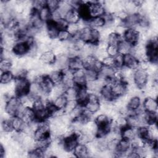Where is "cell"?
Segmentation results:
<instances>
[{"label": "cell", "instance_id": "d590c367", "mask_svg": "<svg viewBox=\"0 0 158 158\" xmlns=\"http://www.w3.org/2000/svg\"><path fill=\"white\" fill-rule=\"evenodd\" d=\"M67 102V99L63 94L57 97L54 100H53L52 103L57 109L64 110V108Z\"/></svg>", "mask_w": 158, "mask_h": 158}, {"label": "cell", "instance_id": "8fae6325", "mask_svg": "<svg viewBox=\"0 0 158 158\" xmlns=\"http://www.w3.org/2000/svg\"><path fill=\"white\" fill-rule=\"evenodd\" d=\"M69 57L67 54H62L56 56L54 63L52 64L54 70L63 71L68 69Z\"/></svg>", "mask_w": 158, "mask_h": 158}, {"label": "cell", "instance_id": "5bb4252c", "mask_svg": "<svg viewBox=\"0 0 158 158\" xmlns=\"http://www.w3.org/2000/svg\"><path fill=\"white\" fill-rule=\"evenodd\" d=\"M99 96L101 98V101H107V102H112L115 97L113 94L111 85L109 84H106L104 85L99 92Z\"/></svg>", "mask_w": 158, "mask_h": 158}, {"label": "cell", "instance_id": "74e56055", "mask_svg": "<svg viewBox=\"0 0 158 158\" xmlns=\"http://www.w3.org/2000/svg\"><path fill=\"white\" fill-rule=\"evenodd\" d=\"M13 68L12 61L9 59H1L0 61V70L1 72L12 71Z\"/></svg>", "mask_w": 158, "mask_h": 158}, {"label": "cell", "instance_id": "f1b7e54d", "mask_svg": "<svg viewBox=\"0 0 158 158\" xmlns=\"http://www.w3.org/2000/svg\"><path fill=\"white\" fill-rule=\"evenodd\" d=\"M98 127H104L111 123L112 120L104 113H99L96 115L94 119Z\"/></svg>", "mask_w": 158, "mask_h": 158}, {"label": "cell", "instance_id": "83f0119b", "mask_svg": "<svg viewBox=\"0 0 158 158\" xmlns=\"http://www.w3.org/2000/svg\"><path fill=\"white\" fill-rule=\"evenodd\" d=\"M28 94L33 98H38L43 96L42 89L39 83L36 81L30 83Z\"/></svg>", "mask_w": 158, "mask_h": 158}, {"label": "cell", "instance_id": "7dc6e473", "mask_svg": "<svg viewBox=\"0 0 158 158\" xmlns=\"http://www.w3.org/2000/svg\"><path fill=\"white\" fill-rule=\"evenodd\" d=\"M119 139H113L107 141V149L112 153V156L113 153H114L117 149Z\"/></svg>", "mask_w": 158, "mask_h": 158}, {"label": "cell", "instance_id": "f546056e", "mask_svg": "<svg viewBox=\"0 0 158 158\" xmlns=\"http://www.w3.org/2000/svg\"><path fill=\"white\" fill-rule=\"evenodd\" d=\"M38 12L40 18L44 23H46L49 21L51 20L52 12L46 6L40 9Z\"/></svg>", "mask_w": 158, "mask_h": 158}, {"label": "cell", "instance_id": "b9f144b4", "mask_svg": "<svg viewBox=\"0 0 158 158\" xmlns=\"http://www.w3.org/2000/svg\"><path fill=\"white\" fill-rule=\"evenodd\" d=\"M72 35L69 33V31L65 30H59L57 38L61 42H66L70 41L72 39Z\"/></svg>", "mask_w": 158, "mask_h": 158}, {"label": "cell", "instance_id": "e575fe53", "mask_svg": "<svg viewBox=\"0 0 158 158\" xmlns=\"http://www.w3.org/2000/svg\"><path fill=\"white\" fill-rule=\"evenodd\" d=\"M15 80V77L12 71L1 72L0 76L1 84H7Z\"/></svg>", "mask_w": 158, "mask_h": 158}, {"label": "cell", "instance_id": "681fc988", "mask_svg": "<svg viewBox=\"0 0 158 158\" xmlns=\"http://www.w3.org/2000/svg\"><path fill=\"white\" fill-rule=\"evenodd\" d=\"M114 60H115V68L116 69H120L124 66L123 55L118 54L115 57H114Z\"/></svg>", "mask_w": 158, "mask_h": 158}, {"label": "cell", "instance_id": "603a6c76", "mask_svg": "<svg viewBox=\"0 0 158 158\" xmlns=\"http://www.w3.org/2000/svg\"><path fill=\"white\" fill-rule=\"evenodd\" d=\"M136 136V128H135L127 126L120 130L121 138L131 141Z\"/></svg>", "mask_w": 158, "mask_h": 158}, {"label": "cell", "instance_id": "f6af8a7d", "mask_svg": "<svg viewBox=\"0 0 158 158\" xmlns=\"http://www.w3.org/2000/svg\"><path fill=\"white\" fill-rule=\"evenodd\" d=\"M150 139H157L158 137V130L157 124H151L148 125Z\"/></svg>", "mask_w": 158, "mask_h": 158}, {"label": "cell", "instance_id": "4316f807", "mask_svg": "<svg viewBox=\"0 0 158 158\" xmlns=\"http://www.w3.org/2000/svg\"><path fill=\"white\" fill-rule=\"evenodd\" d=\"M20 117L22 118L26 123H30L34 120H36L35 112L32 107H25Z\"/></svg>", "mask_w": 158, "mask_h": 158}, {"label": "cell", "instance_id": "f5cc1de1", "mask_svg": "<svg viewBox=\"0 0 158 158\" xmlns=\"http://www.w3.org/2000/svg\"><path fill=\"white\" fill-rule=\"evenodd\" d=\"M32 5H33V8L38 11L40 9L46 6V1H41V0L33 1H32Z\"/></svg>", "mask_w": 158, "mask_h": 158}, {"label": "cell", "instance_id": "7c38bea8", "mask_svg": "<svg viewBox=\"0 0 158 158\" xmlns=\"http://www.w3.org/2000/svg\"><path fill=\"white\" fill-rule=\"evenodd\" d=\"M73 80L74 85L77 88L85 86L86 80L85 78L84 69H79L73 72Z\"/></svg>", "mask_w": 158, "mask_h": 158}, {"label": "cell", "instance_id": "2e32d148", "mask_svg": "<svg viewBox=\"0 0 158 158\" xmlns=\"http://www.w3.org/2000/svg\"><path fill=\"white\" fill-rule=\"evenodd\" d=\"M142 106V100L141 97L138 96H131L128 102L127 108L133 114H135L137 110L141 108Z\"/></svg>", "mask_w": 158, "mask_h": 158}, {"label": "cell", "instance_id": "1f68e13d", "mask_svg": "<svg viewBox=\"0 0 158 158\" xmlns=\"http://www.w3.org/2000/svg\"><path fill=\"white\" fill-rule=\"evenodd\" d=\"M48 77L54 85L58 84L62 81L63 72L61 70H54L48 75Z\"/></svg>", "mask_w": 158, "mask_h": 158}, {"label": "cell", "instance_id": "8992f818", "mask_svg": "<svg viewBox=\"0 0 158 158\" xmlns=\"http://www.w3.org/2000/svg\"><path fill=\"white\" fill-rule=\"evenodd\" d=\"M21 105L20 98L17 96H12L9 98L6 102L4 107V110L8 113L11 117L16 115L18 109Z\"/></svg>", "mask_w": 158, "mask_h": 158}, {"label": "cell", "instance_id": "d4e9b609", "mask_svg": "<svg viewBox=\"0 0 158 158\" xmlns=\"http://www.w3.org/2000/svg\"><path fill=\"white\" fill-rule=\"evenodd\" d=\"M46 27L49 36L51 39L57 38L59 30L57 28L56 22L51 20L46 23Z\"/></svg>", "mask_w": 158, "mask_h": 158}, {"label": "cell", "instance_id": "4dcf8cb0", "mask_svg": "<svg viewBox=\"0 0 158 158\" xmlns=\"http://www.w3.org/2000/svg\"><path fill=\"white\" fill-rule=\"evenodd\" d=\"M118 54L123 56L131 52L133 46L122 40L117 45Z\"/></svg>", "mask_w": 158, "mask_h": 158}, {"label": "cell", "instance_id": "8d00e7d4", "mask_svg": "<svg viewBox=\"0 0 158 158\" xmlns=\"http://www.w3.org/2000/svg\"><path fill=\"white\" fill-rule=\"evenodd\" d=\"M85 70V74L86 81H93L96 80L98 78L99 72L92 68L88 69H84Z\"/></svg>", "mask_w": 158, "mask_h": 158}, {"label": "cell", "instance_id": "52a82bcc", "mask_svg": "<svg viewBox=\"0 0 158 158\" xmlns=\"http://www.w3.org/2000/svg\"><path fill=\"white\" fill-rule=\"evenodd\" d=\"M122 38L132 46L138 43L139 38V33L135 28H128L125 31Z\"/></svg>", "mask_w": 158, "mask_h": 158}, {"label": "cell", "instance_id": "7402d4cb", "mask_svg": "<svg viewBox=\"0 0 158 158\" xmlns=\"http://www.w3.org/2000/svg\"><path fill=\"white\" fill-rule=\"evenodd\" d=\"M56 58V56L51 50L43 53L39 57L40 61L45 65H52L55 62Z\"/></svg>", "mask_w": 158, "mask_h": 158}, {"label": "cell", "instance_id": "484cf974", "mask_svg": "<svg viewBox=\"0 0 158 158\" xmlns=\"http://www.w3.org/2000/svg\"><path fill=\"white\" fill-rule=\"evenodd\" d=\"M64 19L69 23H77L81 19L78 10L77 9H72L67 13Z\"/></svg>", "mask_w": 158, "mask_h": 158}, {"label": "cell", "instance_id": "816d5d0a", "mask_svg": "<svg viewBox=\"0 0 158 158\" xmlns=\"http://www.w3.org/2000/svg\"><path fill=\"white\" fill-rule=\"evenodd\" d=\"M114 17H116L117 19L120 20V21H122V22H123L127 18L128 14L125 12V10H120V11H118L114 14H113Z\"/></svg>", "mask_w": 158, "mask_h": 158}, {"label": "cell", "instance_id": "9a60e30c", "mask_svg": "<svg viewBox=\"0 0 158 158\" xmlns=\"http://www.w3.org/2000/svg\"><path fill=\"white\" fill-rule=\"evenodd\" d=\"M124 66L133 70H135L138 67L139 60L131 53L123 56Z\"/></svg>", "mask_w": 158, "mask_h": 158}, {"label": "cell", "instance_id": "6da1fadb", "mask_svg": "<svg viewBox=\"0 0 158 158\" xmlns=\"http://www.w3.org/2000/svg\"><path fill=\"white\" fill-rule=\"evenodd\" d=\"M101 98L99 95L94 93H89L88 99L85 104V109L89 113L94 115L100 110Z\"/></svg>", "mask_w": 158, "mask_h": 158}, {"label": "cell", "instance_id": "e0dca14e", "mask_svg": "<svg viewBox=\"0 0 158 158\" xmlns=\"http://www.w3.org/2000/svg\"><path fill=\"white\" fill-rule=\"evenodd\" d=\"M140 20V14L138 13L128 14L127 19L123 22V24L128 28H135L139 23Z\"/></svg>", "mask_w": 158, "mask_h": 158}, {"label": "cell", "instance_id": "ee69618b", "mask_svg": "<svg viewBox=\"0 0 158 158\" xmlns=\"http://www.w3.org/2000/svg\"><path fill=\"white\" fill-rule=\"evenodd\" d=\"M66 30L69 31V33L72 35V36H74L78 34L80 31V27L78 24L77 23H69Z\"/></svg>", "mask_w": 158, "mask_h": 158}, {"label": "cell", "instance_id": "30bf717a", "mask_svg": "<svg viewBox=\"0 0 158 158\" xmlns=\"http://www.w3.org/2000/svg\"><path fill=\"white\" fill-rule=\"evenodd\" d=\"M142 107L146 112L155 113L157 111V99L151 97H145L142 101Z\"/></svg>", "mask_w": 158, "mask_h": 158}, {"label": "cell", "instance_id": "44dd1931", "mask_svg": "<svg viewBox=\"0 0 158 158\" xmlns=\"http://www.w3.org/2000/svg\"><path fill=\"white\" fill-rule=\"evenodd\" d=\"M89 94V92L86 88L85 86L78 88L77 96V101L78 104L80 106H84L88 99Z\"/></svg>", "mask_w": 158, "mask_h": 158}, {"label": "cell", "instance_id": "bcb514c9", "mask_svg": "<svg viewBox=\"0 0 158 158\" xmlns=\"http://www.w3.org/2000/svg\"><path fill=\"white\" fill-rule=\"evenodd\" d=\"M106 51L107 52V56L112 57H115L118 54L117 46L114 44H108L106 48Z\"/></svg>", "mask_w": 158, "mask_h": 158}, {"label": "cell", "instance_id": "ac0fdd59", "mask_svg": "<svg viewBox=\"0 0 158 158\" xmlns=\"http://www.w3.org/2000/svg\"><path fill=\"white\" fill-rule=\"evenodd\" d=\"M83 69H84V65L81 57H80V56H77L69 59L68 69L73 72Z\"/></svg>", "mask_w": 158, "mask_h": 158}, {"label": "cell", "instance_id": "60d3db41", "mask_svg": "<svg viewBox=\"0 0 158 158\" xmlns=\"http://www.w3.org/2000/svg\"><path fill=\"white\" fill-rule=\"evenodd\" d=\"M123 40L122 37L115 32L111 33L107 39V43L109 44L118 45V44Z\"/></svg>", "mask_w": 158, "mask_h": 158}, {"label": "cell", "instance_id": "c3c4849f", "mask_svg": "<svg viewBox=\"0 0 158 158\" xmlns=\"http://www.w3.org/2000/svg\"><path fill=\"white\" fill-rule=\"evenodd\" d=\"M102 64L103 66L109 67H113L115 68V60L114 57H110L107 56L105 58H104L102 60Z\"/></svg>", "mask_w": 158, "mask_h": 158}, {"label": "cell", "instance_id": "836d02e7", "mask_svg": "<svg viewBox=\"0 0 158 158\" xmlns=\"http://www.w3.org/2000/svg\"><path fill=\"white\" fill-rule=\"evenodd\" d=\"M136 135L144 141L150 139L148 125L141 126L136 128Z\"/></svg>", "mask_w": 158, "mask_h": 158}, {"label": "cell", "instance_id": "4fadbf2b", "mask_svg": "<svg viewBox=\"0 0 158 158\" xmlns=\"http://www.w3.org/2000/svg\"><path fill=\"white\" fill-rule=\"evenodd\" d=\"M112 91L115 98L122 96L127 92V85L123 81H115L112 85Z\"/></svg>", "mask_w": 158, "mask_h": 158}, {"label": "cell", "instance_id": "f907efd6", "mask_svg": "<svg viewBox=\"0 0 158 158\" xmlns=\"http://www.w3.org/2000/svg\"><path fill=\"white\" fill-rule=\"evenodd\" d=\"M59 1L49 0L46 1V6L51 10V12L56 10L59 7Z\"/></svg>", "mask_w": 158, "mask_h": 158}, {"label": "cell", "instance_id": "f35d334b", "mask_svg": "<svg viewBox=\"0 0 158 158\" xmlns=\"http://www.w3.org/2000/svg\"><path fill=\"white\" fill-rule=\"evenodd\" d=\"M1 131L4 133H11L14 131L12 122H11V118L10 119H7V120H2L1 121Z\"/></svg>", "mask_w": 158, "mask_h": 158}, {"label": "cell", "instance_id": "cb8c5ba5", "mask_svg": "<svg viewBox=\"0 0 158 158\" xmlns=\"http://www.w3.org/2000/svg\"><path fill=\"white\" fill-rule=\"evenodd\" d=\"M11 122L14 131L16 132H22L27 123L22 118L18 116L12 117Z\"/></svg>", "mask_w": 158, "mask_h": 158}, {"label": "cell", "instance_id": "d6a6232c", "mask_svg": "<svg viewBox=\"0 0 158 158\" xmlns=\"http://www.w3.org/2000/svg\"><path fill=\"white\" fill-rule=\"evenodd\" d=\"M78 89L77 86L75 85L73 86L68 87L65 89L64 95L67 99V101L69 100H77V96L78 93Z\"/></svg>", "mask_w": 158, "mask_h": 158}, {"label": "cell", "instance_id": "ba28073f", "mask_svg": "<svg viewBox=\"0 0 158 158\" xmlns=\"http://www.w3.org/2000/svg\"><path fill=\"white\" fill-rule=\"evenodd\" d=\"M77 136L74 131V133L69 136L63 138L62 144L64 149L69 152H72L76 146L78 144Z\"/></svg>", "mask_w": 158, "mask_h": 158}, {"label": "cell", "instance_id": "db71d44e", "mask_svg": "<svg viewBox=\"0 0 158 158\" xmlns=\"http://www.w3.org/2000/svg\"><path fill=\"white\" fill-rule=\"evenodd\" d=\"M55 22H56V25L59 30H65L69 24V23L66 21V20L65 19H61L57 21H56Z\"/></svg>", "mask_w": 158, "mask_h": 158}, {"label": "cell", "instance_id": "9c48e42d", "mask_svg": "<svg viewBox=\"0 0 158 158\" xmlns=\"http://www.w3.org/2000/svg\"><path fill=\"white\" fill-rule=\"evenodd\" d=\"M30 46L26 41H17L12 48V52L17 57L27 56Z\"/></svg>", "mask_w": 158, "mask_h": 158}, {"label": "cell", "instance_id": "7a4b0ae2", "mask_svg": "<svg viewBox=\"0 0 158 158\" xmlns=\"http://www.w3.org/2000/svg\"><path fill=\"white\" fill-rule=\"evenodd\" d=\"M15 94L18 97H22L29 94L30 82L27 78H15Z\"/></svg>", "mask_w": 158, "mask_h": 158}, {"label": "cell", "instance_id": "3957f363", "mask_svg": "<svg viewBox=\"0 0 158 158\" xmlns=\"http://www.w3.org/2000/svg\"><path fill=\"white\" fill-rule=\"evenodd\" d=\"M35 140H40L51 137V130L49 122L47 121L41 122L33 133Z\"/></svg>", "mask_w": 158, "mask_h": 158}, {"label": "cell", "instance_id": "7bdbcfd3", "mask_svg": "<svg viewBox=\"0 0 158 158\" xmlns=\"http://www.w3.org/2000/svg\"><path fill=\"white\" fill-rule=\"evenodd\" d=\"M157 112L151 113V112H146L145 114V120L147 125L157 123Z\"/></svg>", "mask_w": 158, "mask_h": 158}, {"label": "cell", "instance_id": "5b68a950", "mask_svg": "<svg viewBox=\"0 0 158 158\" xmlns=\"http://www.w3.org/2000/svg\"><path fill=\"white\" fill-rule=\"evenodd\" d=\"M103 2L88 1V6L91 18L102 17L105 14L106 12L103 5Z\"/></svg>", "mask_w": 158, "mask_h": 158}, {"label": "cell", "instance_id": "277c9868", "mask_svg": "<svg viewBox=\"0 0 158 158\" xmlns=\"http://www.w3.org/2000/svg\"><path fill=\"white\" fill-rule=\"evenodd\" d=\"M149 75L147 72L141 69H136L134 70L133 80L135 84L140 89H143L146 86L148 81Z\"/></svg>", "mask_w": 158, "mask_h": 158}, {"label": "cell", "instance_id": "ab89813d", "mask_svg": "<svg viewBox=\"0 0 158 158\" xmlns=\"http://www.w3.org/2000/svg\"><path fill=\"white\" fill-rule=\"evenodd\" d=\"M78 103L77 100H69L67 101L64 108V111L66 114H70L72 111H73L78 106Z\"/></svg>", "mask_w": 158, "mask_h": 158}, {"label": "cell", "instance_id": "11a10c76", "mask_svg": "<svg viewBox=\"0 0 158 158\" xmlns=\"http://www.w3.org/2000/svg\"><path fill=\"white\" fill-rule=\"evenodd\" d=\"M6 156V147L1 144L0 146V158H4Z\"/></svg>", "mask_w": 158, "mask_h": 158}, {"label": "cell", "instance_id": "d6986e66", "mask_svg": "<svg viewBox=\"0 0 158 158\" xmlns=\"http://www.w3.org/2000/svg\"><path fill=\"white\" fill-rule=\"evenodd\" d=\"M88 26L93 28H96L100 30L104 27L106 25V21L103 16L102 17H96L91 18L89 20L86 21Z\"/></svg>", "mask_w": 158, "mask_h": 158}, {"label": "cell", "instance_id": "ffe728a7", "mask_svg": "<svg viewBox=\"0 0 158 158\" xmlns=\"http://www.w3.org/2000/svg\"><path fill=\"white\" fill-rule=\"evenodd\" d=\"M72 153L73 156L75 157L84 158L89 157L86 145L81 143H78V144L73 149Z\"/></svg>", "mask_w": 158, "mask_h": 158}]
</instances>
